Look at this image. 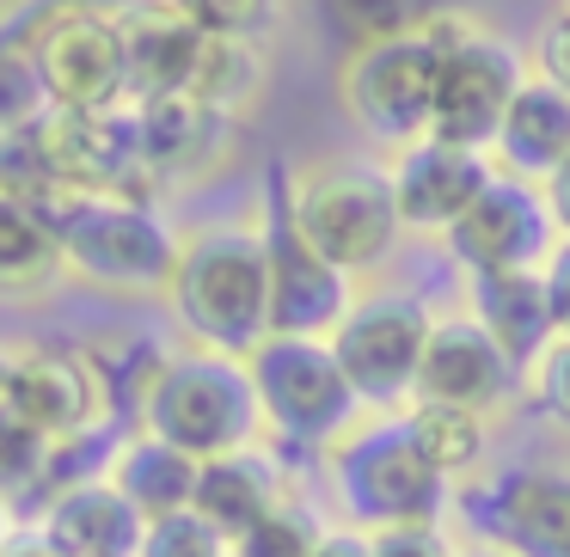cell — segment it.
Wrapping results in <instances>:
<instances>
[{
  "instance_id": "obj_40",
  "label": "cell",
  "mask_w": 570,
  "mask_h": 557,
  "mask_svg": "<svg viewBox=\"0 0 570 557\" xmlns=\"http://www.w3.org/2000/svg\"><path fill=\"white\" fill-rule=\"evenodd\" d=\"M546 202H552V215H558V227H564V239H570V160H564V172L546 185Z\"/></svg>"
},
{
  "instance_id": "obj_28",
  "label": "cell",
  "mask_w": 570,
  "mask_h": 557,
  "mask_svg": "<svg viewBox=\"0 0 570 557\" xmlns=\"http://www.w3.org/2000/svg\"><path fill=\"white\" fill-rule=\"evenodd\" d=\"M0 202H13V209H38V215H50V221H62V215L80 202V197H68V185L56 178L38 123L0 136Z\"/></svg>"
},
{
  "instance_id": "obj_32",
  "label": "cell",
  "mask_w": 570,
  "mask_h": 557,
  "mask_svg": "<svg viewBox=\"0 0 570 557\" xmlns=\"http://www.w3.org/2000/svg\"><path fill=\"white\" fill-rule=\"evenodd\" d=\"M325 533H332V527H325L301 496H288V503H276L271 515H264L258 527L234 545V557H313Z\"/></svg>"
},
{
  "instance_id": "obj_20",
  "label": "cell",
  "mask_w": 570,
  "mask_h": 557,
  "mask_svg": "<svg viewBox=\"0 0 570 557\" xmlns=\"http://www.w3.org/2000/svg\"><path fill=\"white\" fill-rule=\"evenodd\" d=\"M466 312L484 325L509 368L528 380L540 356L558 344L552 300H546V270H509V276H466Z\"/></svg>"
},
{
  "instance_id": "obj_5",
  "label": "cell",
  "mask_w": 570,
  "mask_h": 557,
  "mask_svg": "<svg viewBox=\"0 0 570 557\" xmlns=\"http://www.w3.org/2000/svg\"><path fill=\"white\" fill-rule=\"evenodd\" d=\"M136 429L178 447V454H190L197 466L271 441L264 435V410H258V386H252V361L190 349V344L173 349V361L154 380L148 410H141Z\"/></svg>"
},
{
  "instance_id": "obj_43",
  "label": "cell",
  "mask_w": 570,
  "mask_h": 557,
  "mask_svg": "<svg viewBox=\"0 0 570 557\" xmlns=\"http://www.w3.org/2000/svg\"><path fill=\"white\" fill-rule=\"evenodd\" d=\"M0 533H7V503H0Z\"/></svg>"
},
{
  "instance_id": "obj_39",
  "label": "cell",
  "mask_w": 570,
  "mask_h": 557,
  "mask_svg": "<svg viewBox=\"0 0 570 557\" xmlns=\"http://www.w3.org/2000/svg\"><path fill=\"white\" fill-rule=\"evenodd\" d=\"M313 557H374V539H368V533H356V527H332Z\"/></svg>"
},
{
  "instance_id": "obj_16",
  "label": "cell",
  "mask_w": 570,
  "mask_h": 557,
  "mask_svg": "<svg viewBox=\"0 0 570 557\" xmlns=\"http://www.w3.org/2000/svg\"><path fill=\"white\" fill-rule=\"evenodd\" d=\"M515 386H521V374L509 368V356L484 337V325L472 319L466 307H460V312H435L411 405H454V410L497 417Z\"/></svg>"
},
{
  "instance_id": "obj_8",
  "label": "cell",
  "mask_w": 570,
  "mask_h": 557,
  "mask_svg": "<svg viewBox=\"0 0 570 557\" xmlns=\"http://www.w3.org/2000/svg\"><path fill=\"white\" fill-rule=\"evenodd\" d=\"M435 31H442V74H435V129L430 136L454 141V148L491 153L497 129H503L515 92L528 87L533 62L509 38L460 19L454 7L435 13Z\"/></svg>"
},
{
  "instance_id": "obj_13",
  "label": "cell",
  "mask_w": 570,
  "mask_h": 557,
  "mask_svg": "<svg viewBox=\"0 0 570 557\" xmlns=\"http://www.w3.org/2000/svg\"><path fill=\"white\" fill-rule=\"evenodd\" d=\"M43 153L68 197H129V202H160L141 166V123L136 105L124 111H50L38 123ZM166 209V202H160Z\"/></svg>"
},
{
  "instance_id": "obj_27",
  "label": "cell",
  "mask_w": 570,
  "mask_h": 557,
  "mask_svg": "<svg viewBox=\"0 0 570 557\" xmlns=\"http://www.w3.org/2000/svg\"><path fill=\"white\" fill-rule=\"evenodd\" d=\"M264 87H271V50H264V43H222V38H209L203 68H197V80H190V99H203L209 111L246 123V117L264 105Z\"/></svg>"
},
{
  "instance_id": "obj_9",
  "label": "cell",
  "mask_w": 570,
  "mask_h": 557,
  "mask_svg": "<svg viewBox=\"0 0 570 557\" xmlns=\"http://www.w3.org/2000/svg\"><path fill=\"white\" fill-rule=\"evenodd\" d=\"M435 312L405 288H368L332 331V356L356 386L362 410H411Z\"/></svg>"
},
{
  "instance_id": "obj_2",
  "label": "cell",
  "mask_w": 570,
  "mask_h": 557,
  "mask_svg": "<svg viewBox=\"0 0 570 557\" xmlns=\"http://www.w3.org/2000/svg\"><path fill=\"white\" fill-rule=\"evenodd\" d=\"M325 490L356 533L442 527L454 508V484L423 459L405 410H368L344 441L325 447Z\"/></svg>"
},
{
  "instance_id": "obj_18",
  "label": "cell",
  "mask_w": 570,
  "mask_h": 557,
  "mask_svg": "<svg viewBox=\"0 0 570 557\" xmlns=\"http://www.w3.org/2000/svg\"><path fill=\"white\" fill-rule=\"evenodd\" d=\"M148 520L124 503L111 478H87L56 490L38 508V551L43 557H136Z\"/></svg>"
},
{
  "instance_id": "obj_38",
  "label": "cell",
  "mask_w": 570,
  "mask_h": 557,
  "mask_svg": "<svg viewBox=\"0 0 570 557\" xmlns=\"http://www.w3.org/2000/svg\"><path fill=\"white\" fill-rule=\"evenodd\" d=\"M546 300H552L558 337H570V239H558L552 263H546Z\"/></svg>"
},
{
  "instance_id": "obj_4",
  "label": "cell",
  "mask_w": 570,
  "mask_h": 557,
  "mask_svg": "<svg viewBox=\"0 0 570 557\" xmlns=\"http://www.w3.org/2000/svg\"><path fill=\"white\" fill-rule=\"evenodd\" d=\"M283 197L295 227L320 258H332L344 276H374L405 239L393 202V172L381 160H307L283 166Z\"/></svg>"
},
{
  "instance_id": "obj_19",
  "label": "cell",
  "mask_w": 570,
  "mask_h": 557,
  "mask_svg": "<svg viewBox=\"0 0 570 557\" xmlns=\"http://www.w3.org/2000/svg\"><path fill=\"white\" fill-rule=\"evenodd\" d=\"M203 38L173 0H136L124 13V56H129V105H154V99H178L190 92L203 68Z\"/></svg>"
},
{
  "instance_id": "obj_7",
  "label": "cell",
  "mask_w": 570,
  "mask_h": 557,
  "mask_svg": "<svg viewBox=\"0 0 570 557\" xmlns=\"http://www.w3.org/2000/svg\"><path fill=\"white\" fill-rule=\"evenodd\" d=\"M435 74H442V31L435 19L411 38L344 50L337 62V111L362 141L405 153L435 129Z\"/></svg>"
},
{
  "instance_id": "obj_33",
  "label": "cell",
  "mask_w": 570,
  "mask_h": 557,
  "mask_svg": "<svg viewBox=\"0 0 570 557\" xmlns=\"http://www.w3.org/2000/svg\"><path fill=\"white\" fill-rule=\"evenodd\" d=\"M43 117H50V99H43L31 50L13 38H0V136L31 129V123H43Z\"/></svg>"
},
{
  "instance_id": "obj_34",
  "label": "cell",
  "mask_w": 570,
  "mask_h": 557,
  "mask_svg": "<svg viewBox=\"0 0 570 557\" xmlns=\"http://www.w3.org/2000/svg\"><path fill=\"white\" fill-rule=\"evenodd\" d=\"M136 557H234V545H227L222 533H215L209 520L197 515V508H185V515L148 520Z\"/></svg>"
},
{
  "instance_id": "obj_3",
  "label": "cell",
  "mask_w": 570,
  "mask_h": 557,
  "mask_svg": "<svg viewBox=\"0 0 570 557\" xmlns=\"http://www.w3.org/2000/svg\"><path fill=\"white\" fill-rule=\"evenodd\" d=\"M56 227H62L68 288L124 300V307L173 295L178 258H185V227L173 221V209L129 197H80Z\"/></svg>"
},
{
  "instance_id": "obj_1",
  "label": "cell",
  "mask_w": 570,
  "mask_h": 557,
  "mask_svg": "<svg viewBox=\"0 0 570 557\" xmlns=\"http://www.w3.org/2000/svg\"><path fill=\"white\" fill-rule=\"evenodd\" d=\"M166 312H173L178 337L190 349H215V356L246 361L258 344H271V246H264V215L185 227V258H178Z\"/></svg>"
},
{
  "instance_id": "obj_15",
  "label": "cell",
  "mask_w": 570,
  "mask_h": 557,
  "mask_svg": "<svg viewBox=\"0 0 570 557\" xmlns=\"http://www.w3.org/2000/svg\"><path fill=\"white\" fill-rule=\"evenodd\" d=\"M141 123V166H148V185L160 202L185 197V190L209 185L239 148V123L222 111H209L203 99L178 92V99H154L136 105Z\"/></svg>"
},
{
  "instance_id": "obj_31",
  "label": "cell",
  "mask_w": 570,
  "mask_h": 557,
  "mask_svg": "<svg viewBox=\"0 0 570 557\" xmlns=\"http://www.w3.org/2000/svg\"><path fill=\"white\" fill-rule=\"evenodd\" d=\"M178 13L222 43H264L271 50L276 26H283V0H173Z\"/></svg>"
},
{
  "instance_id": "obj_17",
  "label": "cell",
  "mask_w": 570,
  "mask_h": 557,
  "mask_svg": "<svg viewBox=\"0 0 570 557\" xmlns=\"http://www.w3.org/2000/svg\"><path fill=\"white\" fill-rule=\"evenodd\" d=\"M393 202H399V221L405 233L417 239H448L454 221L479 202V190L491 185V153L479 148H454L442 136H423L411 141L405 153H393Z\"/></svg>"
},
{
  "instance_id": "obj_44",
  "label": "cell",
  "mask_w": 570,
  "mask_h": 557,
  "mask_svg": "<svg viewBox=\"0 0 570 557\" xmlns=\"http://www.w3.org/2000/svg\"><path fill=\"white\" fill-rule=\"evenodd\" d=\"M564 7H570V0H564Z\"/></svg>"
},
{
  "instance_id": "obj_35",
  "label": "cell",
  "mask_w": 570,
  "mask_h": 557,
  "mask_svg": "<svg viewBox=\"0 0 570 557\" xmlns=\"http://www.w3.org/2000/svg\"><path fill=\"white\" fill-rule=\"evenodd\" d=\"M528 386H533V398H540L546 417L570 429V337H558V344L546 349L540 368L528 374Z\"/></svg>"
},
{
  "instance_id": "obj_22",
  "label": "cell",
  "mask_w": 570,
  "mask_h": 557,
  "mask_svg": "<svg viewBox=\"0 0 570 557\" xmlns=\"http://www.w3.org/2000/svg\"><path fill=\"white\" fill-rule=\"evenodd\" d=\"M570 160V92H558L552 80L528 74V87L515 92L503 129L491 141V166L528 185H552Z\"/></svg>"
},
{
  "instance_id": "obj_21",
  "label": "cell",
  "mask_w": 570,
  "mask_h": 557,
  "mask_svg": "<svg viewBox=\"0 0 570 557\" xmlns=\"http://www.w3.org/2000/svg\"><path fill=\"white\" fill-rule=\"evenodd\" d=\"M276 503H288V471H283V459H276V447L258 441V447L209 459L203 478H197V503L190 508H197L227 545H239Z\"/></svg>"
},
{
  "instance_id": "obj_42",
  "label": "cell",
  "mask_w": 570,
  "mask_h": 557,
  "mask_svg": "<svg viewBox=\"0 0 570 557\" xmlns=\"http://www.w3.org/2000/svg\"><path fill=\"white\" fill-rule=\"evenodd\" d=\"M454 557H509V551H497V545H460Z\"/></svg>"
},
{
  "instance_id": "obj_36",
  "label": "cell",
  "mask_w": 570,
  "mask_h": 557,
  "mask_svg": "<svg viewBox=\"0 0 570 557\" xmlns=\"http://www.w3.org/2000/svg\"><path fill=\"white\" fill-rule=\"evenodd\" d=\"M533 74L552 80L558 92H570V7H558L533 38Z\"/></svg>"
},
{
  "instance_id": "obj_12",
  "label": "cell",
  "mask_w": 570,
  "mask_h": 557,
  "mask_svg": "<svg viewBox=\"0 0 570 557\" xmlns=\"http://www.w3.org/2000/svg\"><path fill=\"white\" fill-rule=\"evenodd\" d=\"M558 239H564V227H558L546 190L528 185V178L491 172V185L479 190V202L460 215L442 246L466 276H509V270H546Z\"/></svg>"
},
{
  "instance_id": "obj_24",
  "label": "cell",
  "mask_w": 570,
  "mask_h": 557,
  "mask_svg": "<svg viewBox=\"0 0 570 557\" xmlns=\"http://www.w3.org/2000/svg\"><path fill=\"white\" fill-rule=\"evenodd\" d=\"M68 288L62 227L38 209L0 202V307H43Z\"/></svg>"
},
{
  "instance_id": "obj_23",
  "label": "cell",
  "mask_w": 570,
  "mask_h": 557,
  "mask_svg": "<svg viewBox=\"0 0 570 557\" xmlns=\"http://www.w3.org/2000/svg\"><path fill=\"white\" fill-rule=\"evenodd\" d=\"M75 344H80V356L92 361V374H99L111 422L129 435L141 422V410H148L154 380H160L166 361H173V344L141 331V325H99V331H80Z\"/></svg>"
},
{
  "instance_id": "obj_37",
  "label": "cell",
  "mask_w": 570,
  "mask_h": 557,
  "mask_svg": "<svg viewBox=\"0 0 570 557\" xmlns=\"http://www.w3.org/2000/svg\"><path fill=\"white\" fill-rule=\"evenodd\" d=\"M374 557H454L442 527H399V533H368Z\"/></svg>"
},
{
  "instance_id": "obj_25",
  "label": "cell",
  "mask_w": 570,
  "mask_h": 557,
  "mask_svg": "<svg viewBox=\"0 0 570 557\" xmlns=\"http://www.w3.org/2000/svg\"><path fill=\"white\" fill-rule=\"evenodd\" d=\"M105 478L124 490V503L136 508L141 520H166V515H185V508L197 503L203 466L190 454H178V447H166V441H154V435L129 429L124 441H117Z\"/></svg>"
},
{
  "instance_id": "obj_41",
  "label": "cell",
  "mask_w": 570,
  "mask_h": 557,
  "mask_svg": "<svg viewBox=\"0 0 570 557\" xmlns=\"http://www.w3.org/2000/svg\"><path fill=\"white\" fill-rule=\"evenodd\" d=\"M7 374H13V344H0V405H7Z\"/></svg>"
},
{
  "instance_id": "obj_29",
  "label": "cell",
  "mask_w": 570,
  "mask_h": 557,
  "mask_svg": "<svg viewBox=\"0 0 570 557\" xmlns=\"http://www.w3.org/2000/svg\"><path fill=\"white\" fill-rule=\"evenodd\" d=\"M56 466V441L43 429H31L19 410L0 405V503H43Z\"/></svg>"
},
{
  "instance_id": "obj_26",
  "label": "cell",
  "mask_w": 570,
  "mask_h": 557,
  "mask_svg": "<svg viewBox=\"0 0 570 557\" xmlns=\"http://www.w3.org/2000/svg\"><path fill=\"white\" fill-rule=\"evenodd\" d=\"M405 422H411V435H417L423 459H430L454 490L484 471V454H491V417L454 410V405H411Z\"/></svg>"
},
{
  "instance_id": "obj_6",
  "label": "cell",
  "mask_w": 570,
  "mask_h": 557,
  "mask_svg": "<svg viewBox=\"0 0 570 557\" xmlns=\"http://www.w3.org/2000/svg\"><path fill=\"white\" fill-rule=\"evenodd\" d=\"M246 361H252V386H258V410H264L271 447L325 454V447H337L368 417L356 386L337 368L332 337H271Z\"/></svg>"
},
{
  "instance_id": "obj_10",
  "label": "cell",
  "mask_w": 570,
  "mask_h": 557,
  "mask_svg": "<svg viewBox=\"0 0 570 557\" xmlns=\"http://www.w3.org/2000/svg\"><path fill=\"white\" fill-rule=\"evenodd\" d=\"M454 508L472 520L479 545L509 557H570V466H503L460 484Z\"/></svg>"
},
{
  "instance_id": "obj_30",
  "label": "cell",
  "mask_w": 570,
  "mask_h": 557,
  "mask_svg": "<svg viewBox=\"0 0 570 557\" xmlns=\"http://www.w3.org/2000/svg\"><path fill=\"white\" fill-rule=\"evenodd\" d=\"M325 13H332L344 50H374V43L423 31L442 7L435 0H325Z\"/></svg>"
},
{
  "instance_id": "obj_11",
  "label": "cell",
  "mask_w": 570,
  "mask_h": 557,
  "mask_svg": "<svg viewBox=\"0 0 570 557\" xmlns=\"http://www.w3.org/2000/svg\"><path fill=\"white\" fill-rule=\"evenodd\" d=\"M258 215H264V246H271V337H332L344 325V312L356 307L362 282L307 246V233L295 227L283 197V166H271Z\"/></svg>"
},
{
  "instance_id": "obj_14",
  "label": "cell",
  "mask_w": 570,
  "mask_h": 557,
  "mask_svg": "<svg viewBox=\"0 0 570 557\" xmlns=\"http://www.w3.org/2000/svg\"><path fill=\"white\" fill-rule=\"evenodd\" d=\"M7 410L43 429L50 441H75V435L92 429H117L111 410H105L99 374L80 356V344H62V337H31V344H13V374H7Z\"/></svg>"
}]
</instances>
